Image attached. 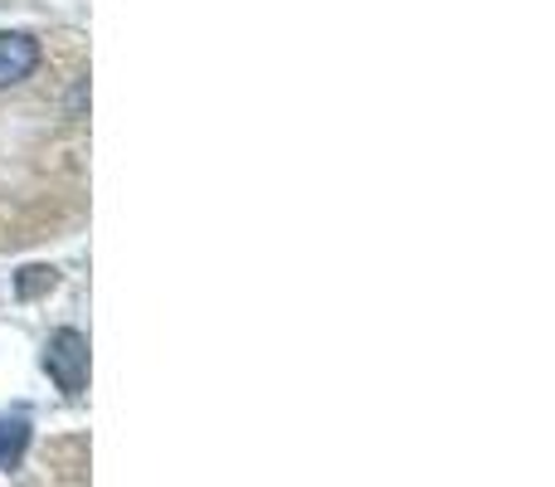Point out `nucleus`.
I'll return each mask as SVG.
<instances>
[{
  "label": "nucleus",
  "mask_w": 555,
  "mask_h": 487,
  "mask_svg": "<svg viewBox=\"0 0 555 487\" xmlns=\"http://www.w3.org/2000/svg\"><path fill=\"white\" fill-rule=\"evenodd\" d=\"M44 371L64 395H83L88 385V342L74 326H59L44 346Z\"/></svg>",
  "instance_id": "1"
},
{
  "label": "nucleus",
  "mask_w": 555,
  "mask_h": 487,
  "mask_svg": "<svg viewBox=\"0 0 555 487\" xmlns=\"http://www.w3.org/2000/svg\"><path fill=\"white\" fill-rule=\"evenodd\" d=\"M39 68V44L25 29H0V88L25 84Z\"/></svg>",
  "instance_id": "2"
},
{
  "label": "nucleus",
  "mask_w": 555,
  "mask_h": 487,
  "mask_svg": "<svg viewBox=\"0 0 555 487\" xmlns=\"http://www.w3.org/2000/svg\"><path fill=\"white\" fill-rule=\"evenodd\" d=\"M25 449H29V410L15 405V410L0 414V469H20L25 463Z\"/></svg>",
  "instance_id": "3"
},
{
  "label": "nucleus",
  "mask_w": 555,
  "mask_h": 487,
  "mask_svg": "<svg viewBox=\"0 0 555 487\" xmlns=\"http://www.w3.org/2000/svg\"><path fill=\"white\" fill-rule=\"evenodd\" d=\"M59 283V273L54 268H44V264H35V268H20V278H15V293L20 297H39V293H49V287Z\"/></svg>",
  "instance_id": "4"
}]
</instances>
